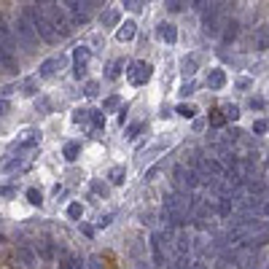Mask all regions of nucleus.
<instances>
[{"label": "nucleus", "mask_w": 269, "mask_h": 269, "mask_svg": "<svg viewBox=\"0 0 269 269\" xmlns=\"http://www.w3.org/2000/svg\"><path fill=\"white\" fill-rule=\"evenodd\" d=\"M25 14L30 16L32 27H35V32H38V38H43L46 43H57V41H60V32L54 30V22H51V16L43 11V5L35 3V5H30Z\"/></svg>", "instance_id": "nucleus-1"}, {"label": "nucleus", "mask_w": 269, "mask_h": 269, "mask_svg": "<svg viewBox=\"0 0 269 269\" xmlns=\"http://www.w3.org/2000/svg\"><path fill=\"white\" fill-rule=\"evenodd\" d=\"M226 11H224V5L221 3H210L208 8L202 11V32L205 35H210V38H215V35H221L224 32V27H226Z\"/></svg>", "instance_id": "nucleus-2"}, {"label": "nucleus", "mask_w": 269, "mask_h": 269, "mask_svg": "<svg viewBox=\"0 0 269 269\" xmlns=\"http://www.w3.org/2000/svg\"><path fill=\"white\" fill-rule=\"evenodd\" d=\"M173 186H175V191L191 194L194 188H199L202 183H199V175L194 167H188V164H175L173 167Z\"/></svg>", "instance_id": "nucleus-3"}, {"label": "nucleus", "mask_w": 269, "mask_h": 269, "mask_svg": "<svg viewBox=\"0 0 269 269\" xmlns=\"http://www.w3.org/2000/svg\"><path fill=\"white\" fill-rule=\"evenodd\" d=\"M43 11L51 16V22H54V30L60 32V38L73 35V27H76V25H73V19H70V16H67L62 8H60V5H57V3H51V0H46V3H43Z\"/></svg>", "instance_id": "nucleus-4"}, {"label": "nucleus", "mask_w": 269, "mask_h": 269, "mask_svg": "<svg viewBox=\"0 0 269 269\" xmlns=\"http://www.w3.org/2000/svg\"><path fill=\"white\" fill-rule=\"evenodd\" d=\"M14 32H16V38L22 41V46L32 51V46H35V41H38V32H35V27H32L30 16H27V14H19V16H16Z\"/></svg>", "instance_id": "nucleus-5"}, {"label": "nucleus", "mask_w": 269, "mask_h": 269, "mask_svg": "<svg viewBox=\"0 0 269 269\" xmlns=\"http://www.w3.org/2000/svg\"><path fill=\"white\" fill-rule=\"evenodd\" d=\"M62 5L70 11L73 25H87V22H89V16H91L89 0H62Z\"/></svg>", "instance_id": "nucleus-6"}, {"label": "nucleus", "mask_w": 269, "mask_h": 269, "mask_svg": "<svg viewBox=\"0 0 269 269\" xmlns=\"http://www.w3.org/2000/svg\"><path fill=\"white\" fill-rule=\"evenodd\" d=\"M151 70H153V67L148 65V62H132V65H129V70H127L129 84H135V87H143V84L151 78Z\"/></svg>", "instance_id": "nucleus-7"}, {"label": "nucleus", "mask_w": 269, "mask_h": 269, "mask_svg": "<svg viewBox=\"0 0 269 269\" xmlns=\"http://www.w3.org/2000/svg\"><path fill=\"white\" fill-rule=\"evenodd\" d=\"M167 245H164V232H153L151 237V250H153V264H156L159 269L167 267Z\"/></svg>", "instance_id": "nucleus-8"}, {"label": "nucleus", "mask_w": 269, "mask_h": 269, "mask_svg": "<svg viewBox=\"0 0 269 269\" xmlns=\"http://www.w3.org/2000/svg\"><path fill=\"white\" fill-rule=\"evenodd\" d=\"M65 65H67V57H65V54H60V57H51V60H46L43 65H41L38 76H41V78H54V76H57V70H62Z\"/></svg>", "instance_id": "nucleus-9"}, {"label": "nucleus", "mask_w": 269, "mask_h": 269, "mask_svg": "<svg viewBox=\"0 0 269 269\" xmlns=\"http://www.w3.org/2000/svg\"><path fill=\"white\" fill-rule=\"evenodd\" d=\"M38 143H41V132H35V129H30V132H25L19 137V143H16V151H30V148H35Z\"/></svg>", "instance_id": "nucleus-10"}, {"label": "nucleus", "mask_w": 269, "mask_h": 269, "mask_svg": "<svg viewBox=\"0 0 269 269\" xmlns=\"http://www.w3.org/2000/svg\"><path fill=\"white\" fill-rule=\"evenodd\" d=\"M0 65H3L5 70H16V67H19V62H16V57H14V51H11L3 41H0Z\"/></svg>", "instance_id": "nucleus-11"}, {"label": "nucleus", "mask_w": 269, "mask_h": 269, "mask_svg": "<svg viewBox=\"0 0 269 269\" xmlns=\"http://www.w3.org/2000/svg\"><path fill=\"white\" fill-rule=\"evenodd\" d=\"M159 38H162L164 43L173 46L175 41H178V27L170 25V22H162V25H159Z\"/></svg>", "instance_id": "nucleus-12"}, {"label": "nucleus", "mask_w": 269, "mask_h": 269, "mask_svg": "<svg viewBox=\"0 0 269 269\" xmlns=\"http://www.w3.org/2000/svg\"><path fill=\"white\" fill-rule=\"evenodd\" d=\"M0 41H3L5 46H8L11 51L16 49V32L8 27V22H5V19H0Z\"/></svg>", "instance_id": "nucleus-13"}, {"label": "nucleus", "mask_w": 269, "mask_h": 269, "mask_svg": "<svg viewBox=\"0 0 269 269\" xmlns=\"http://www.w3.org/2000/svg\"><path fill=\"white\" fill-rule=\"evenodd\" d=\"M253 46H256V49H261V51L269 49V25H261L259 30L253 32Z\"/></svg>", "instance_id": "nucleus-14"}, {"label": "nucleus", "mask_w": 269, "mask_h": 269, "mask_svg": "<svg viewBox=\"0 0 269 269\" xmlns=\"http://www.w3.org/2000/svg\"><path fill=\"white\" fill-rule=\"evenodd\" d=\"M135 32H137V25H135L132 19H129V22H124V25H119L116 38H119V41H132V38H135Z\"/></svg>", "instance_id": "nucleus-15"}, {"label": "nucleus", "mask_w": 269, "mask_h": 269, "mask_svg": "<svg viewBox=\"0 0 269 269\" xmlns=\"http://www.w3.org/2000/svg\"><path fill=\"white\" fill-rule=\"evenodd\" d=\"M208 87H210V89H224V87H226V73L218 70V67H215V70H210Z\"/></svg>", "instance_id": "nucleus-16"}, {"label": "nucleus", "mask_w": 269, "mask_h": 269, "mask_svg": "<svg viewBox=\"0 0 269 269\" xmlns=\"http://www.w3.org/2000/svg\"><path fill=\"white\" fill-rule=\"evenodd\" d=\"M16 259H19L25 267H35L38 264V256L32 253L30 248H19V250H16Z\"/></svg>", "instance_id": "nucleus-17"}, {"label": "nucleus", "mask_w": 269, "mask_h": 269, "mask_svg": "<svg viewBox=\"0 0 269 269\" xmlns=\"http://www.w3.org/2000/svg\"><path fill=\"white\" fill-rule=\"evenodd\" d=\"M237 32H239V25H237L234 19H229V22H226V27H224V32H221L224 43H232L234 38H237Z\"/></svg>", "instance_id": "nucleus-18"}, {"label": "nucleus", "mask_w": 269, "mask_h": 269, "mask_svg": "<svg viewBox=\"0 0 269 269\" xmlns=\"http://www.w3.org/2000/svg\"><path fill=\"white\" fill-rule=\"evenodd\" d=\"M73 60H76V65H89L91 49H87V46H78V49L73 51Z\"/></svg>", "instance_id": "nucleus-19"}, {"label": "nucleus", "mask_w": 269, "mask_h": 269, "mask_svg": "<svg viewBox=\"0 0 269 269\" xmlns=\"http://www.w3.org/2000/svg\"><path fill=\"white\" fill-rule=\"evenodd\" d=\"M180 73L186 78H191L194 73H197V57H186V60L180 62Z\"/></svg>", "instance_id": "nucleus-20"}, {"label": "nucleus", "mask_w": 269, "mask_h": 269, "mask_svg": "<svg viewBox=\"0 0 269 269\" xmlns=\"http://www.w3.org/2000/svg\"><path fill=\"white\" fill-rule=\"evenodd\" d=\"M3 170H5V173H14V170H25V156H22V151H16V159H8Z\"/></svg>", "instance_id": "nucleus-21"}, {"label": "nucleus", "mask_w": 269, "mask_h": 269, "mask_svg": "<svg viewBox=\"0 0 269 269\" xmlns=\"http://www.w3.org/2000/svg\"><path fill=\"white\" fill-rule=\"evenodd\" d=\"M60 269H84V264H81L78 259H73V256L62 253V259H60Z\"/></svg>", "instance_id": "nucleus-22"}, {"label": "nucleus", "mask_w": 269, "mask_h": 269, "mask_svg": "<svg viewBox=\"0 0 269 269\" xmlns=\"http://www.w3.org/2000/svg\"><path fill=\"white\" fill-rule=\"evenodd\" d=\"M89 121H91V132H100V129H105V116H102L100 111H91Z\"/></svg>", "instance_id": "nucleus-23"}, {"label": "nucleus", "mask_w": 269, "mask_h": 269, "mask_svg": "<svg viewBox=\"0 0 269 269\" xmlns=\"http://www.w3.org/2000/svg\"><path fill=\"white\" fill-rule=\"evenodd\" d=\"M62 153H65V159H67V162H76V159H78V153H81V146H78V143H67V146H65V151H62Z\"/></svg>", "instance_id": "nucleus-24"}, {"label": "nucleus", "mask_w": 269, "mask_h": 269, "mask_svg": "<svg viewBox=\"0 0 269 269\" xmlns=\"http://www.w3.org/2000/svg\"><path fill=\"white\" fill-rule=\"evenodd\" d=\"M121 67H124V62H121V60H113L111 65H108L105 76H108V78H111V81H113V78H119V76H121Z\"/></svg>", "instance_id": "nucleus-25"}, {"label": "nucleus", "mask_w": 269, "mask_h": 269, "mask_svg": "<svg viewBox=\"0 0 269 269\" xmlns=\"http://www.w3.org/2000/svg\"><path fill=\"white\" fill-rule=\"evenodd\" d=\"M22 91H25L27 97H35L38 94V78H27V81L22 84Z\"/></svg>", "instance_id": "nucleus-26"}, {"label": "nucleus", "mask_w": 269, "mask_h": 269, "mask_svg": "<svg viewBox=\"0 0 269 269\" xmlns=\"http://www.w3.org/2000/svg\"><path fill=\"white\" fill-rule=\"evenodd\" d=\"M119 25V11H105L102 14V27H116Z\"/></svg>", "instance_id": "nucleus-27"}, {"label": "nucleus", "mask_w": 269, "mask_h": 269, "mask_svg": "<svg viewBox=\"0 0 269 269\" xmlns=\"http://www.w3.org/2000/svg\"><path fill=\"white\" fill-rule=\"evenodd\" d=\"M108 178H111L113 186H119V183H124V170L121 167H113L111 173H108Z\"/></svg>", "instance_id": "nucleus-28"}, {"label": "nucleus", "mask_w": 269, "mask_h": 269, "mask_svg": "<svg viewBox=\"0 0 269 269\" xmlns=\"http://www.w3.org/2000/svg\"><path fill=\"white\" fill-rule=\"evenodd\" d=\"M84 94H87V97H97V94H100V84H97V81H87Z\"/></svg>", "instance_id": "nucleus-29"}, {"label": "nucleus", "mask_w": 269, "mask_h": 269, "mask_svg": "<svg viewBox=\"0 0 269 269\" xmlns=\"http://www.w3.org/2000/svg\"><path fill=\"white\" fill-rule=\"evenodd\" d=\"M162 170H164V164H153V167L146 173V180H156L159 175H162Z\"/></svg>", "instance_id": "nucleus-30"}, {"label": "nucleus", "mask_w": 269, "mask_h": 269, "mask_svg": "<svg viewBox=\"0 0 269 269\" xmlns=\"http://www.w3.org/2000/svg\"><path fill=\"white\" fill-rule=\"evenodd\" d=\"M89 116H91V111H76V113H73V121H76V124H87Z\"/></svg>", "instance_id": "nucleus-31"}, {"label": "nucleus", "mask_w": 269, "mask_h": 269, "mask_svg": "<svg viewBox=\"0 0 269 269\" xmlns=\"http://www.w3.org/2000/svg\"><path fill=\"white\" fill-rule=\"evenodd\" d=\"M267 129H269V121H267V119H259V121H253V132H256V135H264Z\"/></svg>", "instance_id": "nucleus-32"}, {"label": "nucleus", "mask_w": 269, "mask_h": 269, "mask_svg": "<svg viewBox=\"0 0 269 269\" xmlns=\"http://www.w3.org/2000/svg\"><path fill=\"white\" fill-rule=\"evenodd\" d=\"M67 215H70V218H81V215H84V208H81L78 202H73L70 208H67Z\"/></svg>", "instance_id": "nucleus-33"}, {"label": "nucleus", "mask_w": 269, "mask_h": 269, "mask_svg": "<svg viewBox=\"0 0 269 269\" xmlns=\"http://www.w3.org/2000/svg\"><path fill=\"white\" fill-rule=\"evenodd\" d=\"M164 5H167V11H173V14H180L183 11V0H167Z\"/></svg>", "instance_id": "nucleus-34"}, {"label": "nucleus", "mask_w": 269, "mask_h": 269, "mask_svg": "<svg viewBox=\"0 0 269 269\" xmlns=\"http://www.w3.org/2000/svg\"><path fill=\"white\" fill-rule=\"evenodd\" d=\"M224 113H226L229 121H234V119L239 116V108H237V105H226V108H224Z\"/></svg>", "instance_id": "nucleus-35"}, {"label": "nucleus", "mask_w": 269, "mask_h": 269, "mask_svg": "<svg viewBox=\"0 0 269 269\" xmlns=\"http://www.w3.org/2000/svg\"><path fill=\"white\" fill-rule=\"evenodd\" d=\"M27 199H30L32 205H41L43 199H41V191H35V188H27Z\"/></svg>", "instance_id": "nucleus-36"}, {"label": "nucleus", "mask_w": 269, "mask_h": 269, "mask_svg": "<svg viewBox=\"0 0 269 269\" xmlns=\"http://www.w3.org/2000/svg\"><path fill=\"white\" fill-rule=\"evenodd\" d=\"M91 191L105 197V194H108V186H105V183H100V180H91Z\"/></svg>", "instance_id": "nucleus-37"}, {"label": "nucleus", "mask_w": 269, "mask_h": 269, "mask_svg": "<svg viewBox=\"0 0 269 269\" xmlns=\"http://www.w3.org/2000/svg\"><path fill=\"white\" fill-rule=\"evenodd\" d=\"M178 113H180L183 119H191V116H194V113H197V111H194L191 105H178Z\"/></svg>", "instance_id": "nucleus-38"}, {"label": "nucleus", "mask_w": 269, "mask_h": 269, "mask_svg": "<svg viewBox=\"0 0 269 269\" xmlns=\"http://www.w3.org/2000/svg\"><path fill=\"white\" fill-rule=\"evenodd\" d=\"M116 105H119V97H108V100L102 102V108H105V111H113Z\"/></svg>", "instance_id": "nucleus-39"}, {"label": "nucleus", "mask_w": 269, "mask_h": 269, "mask_svg": "<svg viewBox=\"0 0 269 269\" xmlns=\"http://www.w3.org/2000/svg\"><path fill=\"white\" fill-rule=\"evenodd\" d=\"M140 129H143V124H132V127H129V132H127V137H129V140H135V137L140 135Z\"/></svg>", "instance_id": "nucleus-40"}, {"label": "nucleus", "mask_w": 269, "mask_h": 269, "mask_svg": "<svg viewBox=\"0 0 269 269\" xmlns=\"http://www.w3.org/2000/svg\"><path fill=\"white\" fill-rule=\"evenodd\" d=\"M73 76L84 78V76H87V65H73Z\"/></svg>", "instance_id": "nucleus-41"}, {"label": "nucleus", "mask_w": 269, "mask_h": 269, "mask_svg": "<svg viewBox=\"0 0 269 269\" xmlns=\"http://www.w3.org/2000/svg\"><path fill=\"white\" fill-rule=\"evenodd\" d=\"M121 5L127 11H137V8H140V5H137V0H121Z\"/></svg>", "instance_id": "nucleus-42"}, {"label": "nucleus", "mask_w": 269, "mask_h": 269, "mask_svg": "<svg viewBox=\"0 0 269 269\" xmlns=\"http://www.w3.org/2000/svg\"><path fill=\"white\" fill-rule=\"evenodd\" d=\"M194 89H197V87H194V81H188V84H183V87H180V94H194Z\"/></svg>", "instance_id": "nucleus-43"}, {"label": "nucleus", "mask_w": 269, "mask_h": 269, "mask_svg": "<svg viewBox=\"0 0 269 269\" xmlns=\"http://www.w3.org/2000/svg\"><path fill=\"white\" fill-rule=\"evenodd\" d=\"M250 108H256V111H261V108H264V100H261V97H253V100H250Z\"/></svg>", "instance_id": "nucleus-44"}, {"label": "nucleus", "mask_w": 269, "mask_h": 269, "mask_svg": "<svg viewBox=\"0 0 269 269\" xmlns=\"http://www.w3.org/2000/svg\"><path fill=\"white\" fill-rule=\"evenodd\" d=\"M111 221H113V215H102V218L97 221V226H100V229H105L108 224H111Z\"/></svg>", "instance_id": "nucleus-45"}, {"label": "nucleus", "mask_w": 269, "mask_h": 269, "mask_svg": "<svg viewBox=\"0 0 269 269\" xmlns=\"http://www.w3.org/2000/svg\"><path fill=\"white\" fill-rule=\"evenodd\" d=\"M0 197H14V186H3L0 188Z\"/></svg>", "instance_id": "nucleus-46"}, {"label": "nucleus", "mask_w": 269, "mask_h": 269, "mask_svg": "<svg viewBox=\"0 0 269 269\" xmlns=\"http://www.w3.org/2000/svg\"><path fill=\"white\" fill-rule=\"evenodd\" d=\"M237 89H250V78H239V81H237Z\"/></svg>", "instance_id": "nucleus-47"}, {"label": "nucleus", "mask_w": 269, "mask_h": 269, "mask_svg": "<svg viewBox=\"0 0 269 269\" xmlns=\"http://www.w3.org/2000/svg\"><path fill=\"white\" fill-rule=\"evenodd\" d=\"M264 215H269V199L261 202V218H264Z\"/></svg>", "instance_id": "nucleus-48"}, {"label": "nucleus", "mask_w": 269, "mask_h": 269, "mask_svg": "<svg viewBox=\"0 0 269 269\" xmlns=\"http://www.w3.org/2000/svg\"><path fill=\"white\" fill-rule=\"evenodd\" d=\"M221 124H224V116H221V113H215V116H213V127H221Z\"/></svg>", "instance_id": "nucleus-49"}, {"label": "nucleus", "mask_w": 269, "mask_h": 269, "mask_svg": "<svg viewBox=\"0 0 269 269\" xmlns=\"http://www.w3.org/2000/svg\"><path fill=\"white\" fill-rule=\"evenodd\" d=\"M87 269H100V264H97V259H94V256H91V259L87 261Z\"/></svg>", "instance_id": "nucleus-50"}, {"label": "nucleus", "mask_w": 269, "mask_h": 269, "mask_svg": "<svg viewBox=\"0 0 269 269\" xmlns=\"http://www.w3.org/2000/svg\"><path fill=\"white\" fill-rule=\"evenodd\" d=\"M3 113H8V102L0 100V116H3Z\"/></svg>", "instance_id": "nucleus-51"}, {"label": "nucleus", "mask_w": 269, "mask_h": 269, "mask_svg": "<svg viewBox=\"0 0 269 269\" xmlns=\"http://www.w3.org/2000/svg\"><path fill=\"white\" fill-rule=\"evenodd\" d=\"M0 242H5V237H3V234H0Z\"/></svg>", "instance_id": "nucleus-52"}, {"label": "nucleus", "mask_w": 269, "mask_h": 269, "mask_svg": "<svg viewBox=\"0 0 269 269\" xmlns=\"http://www.w3.org/2000/svg\"><path fill=\"white\" fill-rule=\"evenodd\" d=\"M267 175H269V162H267Z\"/></svg>", "instance_id": "nucleus-53"}]
</instances>
